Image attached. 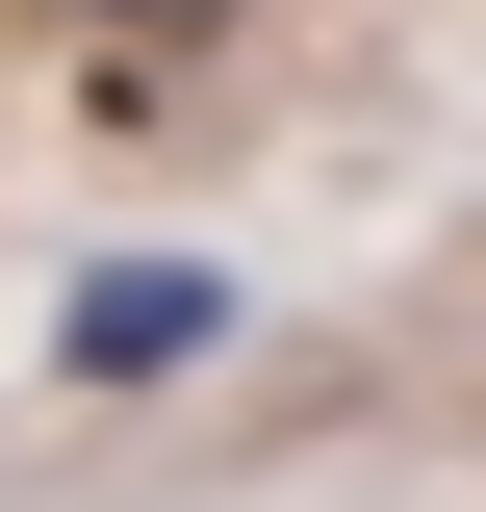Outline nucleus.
I'll return each instance as SVG.
<instances>
[{"label": "nucleus", "mask_w": 486, "mask_h": 512, "mask_svg": "<svg viewBox=\"0 0 486 512\" xmlns=\"http://www.w3.org/2000/svg\"><path fill=\"white\" fill-rule=\"evenodd\" d=\"M231 308H256L231 256H103V282L52 308V359L77 384H180V359H231Z\"/></svg>", "instance_id": "obj_1"}]
</instances>
